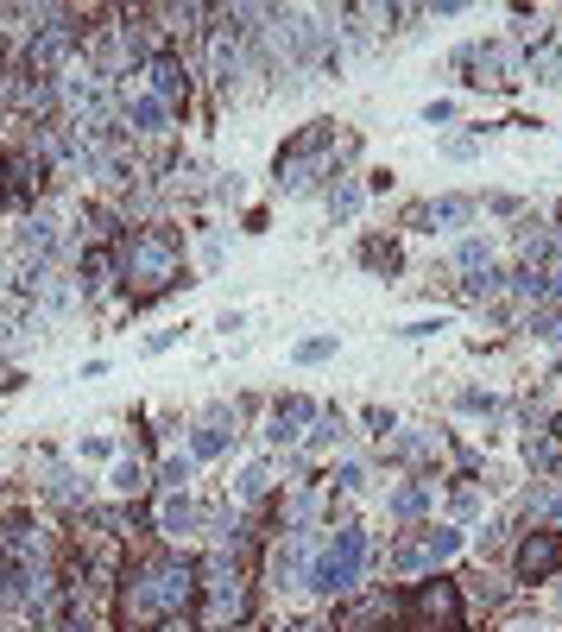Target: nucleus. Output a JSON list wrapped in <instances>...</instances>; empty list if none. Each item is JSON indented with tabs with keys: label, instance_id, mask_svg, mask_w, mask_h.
<instances>
[{
	"label": "nucleus",
	"instance_id": "24",
	"mask_svg": "<svg viewBox=\"0 0 562 632\" xmlns=\"http://www.w3.org/2000/svg\"><path fill=\"white\" fill-rule=\"evenodd\" d=\"M455 260H461V266H468V272H487V260H493V247H487V241H461V253H455Z\"/></svg>",
	"mask_w": 562,
	"mask_h": 632
},
{
	"label": "nucleus",
	"instance_id": "13",
	"mask_svg": "<svg viewBox=\"0 0 562 632\" xmlns=\"http://www.w3.org/2000/svg\"><path fill=\"white\" fill-rule=\"evenodd\" d=\"M304 557H310V544H304V538L272 544V588H297V582H304Z\"/></svg>",
	"mask_w": 562,
	"mask_h": 632
},
{
	"label": "nucleus",
	"instance_id": "12",
	"mask_svg": "<svg viewBox=\"0 0 562 632\" xmlns=\"http://www.w3.org/2000/svg\"><path fill=\"white\" fill-rule=\"evenodd\" d=\"M304 424H316V405L291 392V399H278L272 424H266V437H272V443H297V437H304Z\"/></svg>",
	"mask_w": 562,
	"mask_h": 632
},
{
	"label": "nucleus",
	"instance_id": "9",
	"mask_svg": "<svg viewBox=\"0 0 562 632\" xmlns=\"http://www.w3.org/2000/svg\"><path fill=\"white\" fill-rule=\"evenodd\" d=\"M512 569H518V582H550V576H562V531H531V538L518 544Z\"/></svg>",
	"mask_w": 562,
	"mask_h": 632
},
{
	"label": "nucleus",
	"instance_id": "22",
	"mask_svg": "<svg viewBox=\"0 0 562 632\" xmlns=\"http://www.w3.org/2000/svg\"><path fill=\"white\" fill-rule=\"evenodd\" d=\"M424 506H430V487H424V481H405V487L392 493V512H398V519H417Z\"/></svg>",
	"mask_w": 562,
	"mask_h": 632
},
{
	"label": "nucleus",
	"instance_id": "11",
	"mask_svg": "<svg viewBox=\"0 0 562 632\" xmlns=\"http://www.w3.org/2000/svg\"><path fill=\"white\" fill-rule=\"evenodd\" d=\"M146 76H152V95H158V102H177V95H190V70H184V57H177V51L146 57Z\"/></svg>",
	"mask_w": 562,
	"mask_h": 632
},
{
	"label": "nucleus",
	"instance_id": "33",
	"mask_svg": "<svg viewBox=\"0 0 562 632\" xmlns=\"http://www.w3.org/2000/svg\"><path fill=\"white\" fill-rule=\"evenodd\" d=\"M291 632H323V626H316V620H297V626H291Z\"/></svg>",
	"mask_w": 562,
	"mask_h": 632
},
{
	"label": "nucleus",
	"instance_id": "32",
	"mask_svg": "<svg viewBox=\"0 0 562 632\" xmlns=\"http://www.w3.org/2000/svg\"><path fill=\"white\" fill-rule=\"evenodd\" d=\"M436 329H443V316H424V323H405L398 335H405V342H424V335H436Z\"/></svg>",
	"mask_w": 562,
	"mask_h": 632
},
{
	"label": "nucleus",
	"instance_id": "28",
	"mask_svg": "<svg viewBox=\"0 0 562 632\" xmlns=\"http://www.w3.org/2000/svg\"><path fill=\"white\" fill-rule=\"evenodd\" d=\"M499 285H506V279L487 266V272H474V279H468V298H499Z\"/></svg>",
	"mask_w": 562,
	"mask_h": 632
},
{
	"label": "nucleus",
	"instance_id": "10",
	"mask_svg": "<svg viewBox=\"0 0 562 632\" xmlns=\"http://www.w3.org/2000/svg\"><path fill=\"white\" fill-rule=\"evenodd\" d=\"M455 64H474V70H480L474 83H499V89H506L512 76H518V51H512V45H480V51H461Z\"/></svg>",
	"mask_w": 562,
	"mask_h": 632
},
{
	"label": "nucleus",
	"instance_id": "3",
	"mask_svg": "<svg viewBox=\"0 0 562 632\" xmlns=\"http://www.w3.org/2000/svg\"><path fill=\"white\" fill-rule=\"evenodd\" d=\"M196 588H203V614H196L203 632H228V626L247 620V582H240V563L228 550H215V557L196 569Z\"/></svg>",
	"mask_w": 562,
	"mask_h": 632
},
{
	"label": "nucleus",
	"instance_id": "25",
	"mask_svg": "<svg viewBox=\"0 0 562 632\" xmlns=\"http://www.w3.org/2000/svg\"><path fill=\"white\" fill-rule=\"evenodd\" d=\"M310 443L323 449V443H341V418L335 411H316V430H310Z\"/></svg>",
	"mask_w": 562,
	"mask_h": 632
},
{
	"label": "nucleus",
	"instance_id": "15",
	"mask_svg": "<svg viewBox=\"0 0 562 632\" xmlns=\"http://www.w3.org/2000/svg\"><path fill=\"white\" fill-rule=\"evenodd\" d=\"M228 437H234V430H228V411H209V418L196 424V437H190V456H222Z\"/></svg>",
	"mask_w": 562,
	"mask_h": 632
},
{
	"label": "nucleus",
	"instance_id": "7",
	"mask_svg": "<svg viewBox=\"0 0 562 632\" xmlns=\"http://www.w3.org/2000/svg\"><path fill=\"white\" fill-rule=\"evenodd\" d=\"M76 51H83V26H64V13H51V26H38V32L26 38V76L51 83V76L64 70Z\"/></svg>",
	"mask_w": 562,
	"mask_h": 632
},
{
	"label": "nucleus",
	"instance_id": "34",
	"mask_svg": "<svg viewBox=\"0 0 562 632\" xmlns=\"http://www.w3.org/2000/svg\"><path fill=\"white\" fill-rule=\"evenodd\" d=\"M550 437H556V443H562V418H556V424H550Z\"/></svg>",
	"mask_w": 562,
	"mask_h": 632
},
{
	"label": "nucleus",
	"instance_id": "5",
	"mask_svg": "<svg viewBox=\"0 0 562 632\" xmlns=\"http://www.w3.org/2000/svg\"><path fill=\"white\" fill-rule=\"evenodd\" d=\"M398 614H405V632H461L468 620V607H461V588L455 582H417L405 601H398Z\"/></svg>",
	"mask_w": 562,
	"mask_h": 632
},
{
	"label": "nucleus",
	"instance_id": "6",
	"mask_svg": "<svg viewBox=\"0 0 562 632\" xmlns=\"http://www.w3.org/2000/svg\"><path fill=\"white\" fill-rule=\"evenodd\" d=\"M360 569H367V531L341 525L335 544L310 563V588H316V595H348V588L360 582Z\"/></svg>",
	"mask_w": 562,
	"mask_h": 632
},
{
	"label": "nucleus",
	"instance_id": "27",
	"mask_svg": "<svg viewBox=\"0 0 562 632\" xmlns=\"http://www.w3.org/2000/svg\"><path fill=\"white\" fill-rule=\"evenodd\" d=\"M335 354V335H310V342H297V361H329Z\"/></svg>",
	"mask_w": 562,
	"mask_h": 632
},
{
	"label": "nucleus",
	"instance_id": "14",
	"mask_svg": "<svg viewBox=\"0 0 562 632\" xmlns=\"http://www.w3.org/2000/svg\"><path fill=\"white\" fill-rule=\"evenodd\" d=\"M0 544H7L13 563H26V557H38V550H45V531H38L32 519H7V525H0Z\"/></svg>",
	"mask_w": 562,
	"mask_h": 632
},
{
	"label": "nucleus",
	"instance_id": "23",
	"mask_svg": "<svg viewBox=\"0 0 562 632\" xmlns=\"http://www.w3.org/2000/svg\"><path fill=\"white\" fill-rule=\"evenodd\" d=\"M360 260H367L373 272H398V247H392V241H367V253H360Z\"/></svg>",
	"mask_w": 562,
	"mask_h": 632
},
{
	"label": "nucleus",
	"instance_id": "1",
	"mask_svg": "<svg viewBox=\"0 0 562 632\" xmlns=\"http://www.w3.org/2000/svg\"><path fill=\"white\" fill-rule=\"evenodd\" d=\"M196 601V563L190 557H139L120 582V632H158L165 620H177Z\"/></svg>",
	"mask_w": 562,
	"mask_h": 632
},
{
	"label": "nucleus",
	"instance_id": "8",
	"mask_svg": "<svg viewBox=\"0 0 562 632\" xmlns=\"http://www.w3.org/2000/svg\"><path fill=\"white\" fill-rule=\"evenodd\" d=\"M455 550H461V531L436 525V531H424V538L398 544V550H392V569H398V576H417V569H430V563H449Z\"/></svg>",
	"mask_w": 562,
	"mask_h": 632
},
{
	"label": "nucleus",
	"instance_id": "20",
	"mask_svg": "<svg viewBox=\"0 0 562 632\" xmlns=\"http://www.w3.org/2000/svg\"><path fill=\"white\" fill-rule=\"evenodd\" d=\"M531 335H544V342H562V298L531 304Z\"/></svg>",
	"mask_w": 562,
	"mask_h": 632
},
{
	"label": "nucleus",
	"instance_id": "26",
	"mask_svg": "<svg viewBox=\"0 0 562 632\" xmlns=\"http://www.w3.org/2000/svg\"><path fill=\"white\" fill-rule=\"evenodd\" d=\"M190 468H196V462H190V456H171V462H165V468H158V481H165V487H171V493H177V487H184V481H190Z\"/></svg>",
	"mask_w": 562,
	"mask_h": 632
},
{
	"label": "nucleus",
	"instance_id": "29",
	"mask_svg": "<svg viewBox=\"0 0 562 632\" xmlns=\"http://www.w3.org/2000/svg\"><path fill=\"white\" fill-rule=\"evenodd\" d=\"M114 487H120V493H139V487H146V474H139V462H120V468H114Z\"/></svg>",
	"mask_w": 562,
	"mask_h": 632
},
{
	"label": "nucleus",
	"instance_id": "18",
	"mask_svg": "<svg viewBox=\"0 0 562 632\" xmlns=\"http://www.w3.org/2000/svg\"><path fill=\"white\" fill-rule=\"evenodd\" d=\"M468 215H474V203H468V196H436V203L424 209V222H430V234H436V228H461Z\"/></svg>",
	"mask_w": 562,
	"mask_h": 632
},
{
	"label": "nucleus",
	"instance_id": "17",
	"mask_svg": "<svg viewBox=\"0 0 562 632\" xmlns=\"http://www.w3.org/2000/svg\"><path fill=\"white\" fill-rule=\"evenodd\" d=\"M127 121H133V133H165V127H171V108L158 102V95H133V102H127Z\"/></svg>",
	"mask_w": 562,
	"mask_h": 632
},
{
	"label": "nucleus",
	"instance_id": "21",
	"mask_svg": "<svg viewBox=\"0 0 562 632\" xmlns=\"http://www.w3.org/2000/svg\"><path fill=\"white\" fill-rule=\"evenodd\" d=\"M329 215H335V222H354V215H360V184H354V177H335V190H329Z\"/></svg>",
	"mask_w": 562,
	"mask_h": 632
},
{
	"label": "nucleus",
	"instance_id": "30",
	"mask_svg": "<svg viewBox=\"0 0 562 632\" xmlns=\"http://www.w3.org/2000/svg\"><path fill=\"white\" fill-rule=\"evenodd\" d=\"M266 481H272L266 468H247V474H240V500H259V493H266Z\"/></svg>",
	"mask_w": 562,
	"mask_h": 632
},
{
	"label": "nucleus",
	"instance_id": "16",
	"mask_svg": "<svg viewBox=\"0 0 562 632\" xmlns=\"http://www.w3.org/2000/svg\"><path fill=\"white\" fill-rule=\"evenodd\" d=\"M0 177H7L0 190H7L13 203H26V196L38 190V177H45V165H38V158H7V171H0Z\"/></svg>",
	"mask_w": 562,
	"mask_h": 632
},
{
	"label": "nucleus",
	"instance_id": "19",
	"mask_svg": "<svg viewBox=\"0 0 562 632\" xmlns=\"http://www.w3.org/2000/svg\"><path fill=\"white\" fill-rule=\"evenodd\" d=\"M158 525H165V538H184V531L196 525V506L184 500V493H171V500L158 506Z\"/></svg>",
	"mask_w": 562,
	"mask_h": 632
},
{
	"label": "nucleus",
	"instance_id": "31",
	"mask_svg": "<svg viewBox=\"0 0 562 632\" xmlns=\"http://www.w3.org/2000/svg\"><path fill=\"white\" fill-rule=\"evenodd\" d=\"M531 506H537V512H550V519L562 525V493H550V487H537V493H531Z\"/></svg>",
	"mask_w": 562,
	"mask_h": 632
},
{
	"label": "nucleus",
	"instance_id": "2",
	"mask_svg": "<svg viewBox=\"0 0 562 632\" xmlns=\"http://www.w3.org/2000/svg\"><path fill=\"white\" fill-rule=\"evenodd\" d=\"M184 279V241L177 228H133L120 241V285H127L133 304H152Z\"/></svg>",
	"mask_w": 562,
	"mask_h": 632
},
{
	"label": "nucleus",
	"instance_id": "4",
	"mask_svg": "<svg viewBox=\"0 0 562 632\" xmlns=\"http://www.w3.org/2000/svg\"><path fill=\"white\" fill-rule=\"evenodd\" d=\"M329 158H335V127H310L304 140H291L285 152H278V190L310 196L329 177Z\"/></svg>",
	"mask_w": 562,
	"mask_h": 632
}]
</instances>
